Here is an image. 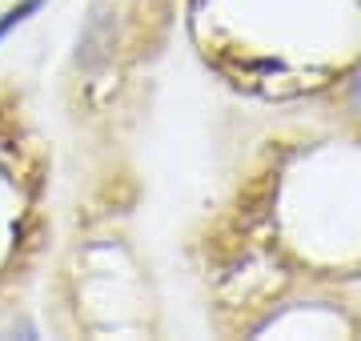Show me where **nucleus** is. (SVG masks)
<instances>
[{
	"label": "nucleus",
	"instance_id": "nucleus-1",
	"mask_svg": "<svg viewBox=\"0 0 361 341\" xmlns=\"http://www.w3.org/2000/svg\"><path fill=\"white\" fill-rule=\"evenodd\" d=\"M113 37H116L113 4H109V0H97V4L89 8V20H85V28H80V37H77V56H73V65L85 68V73H92L104 56L113 53Z\"/></svg>",
	"mask_w": 361,
	"mask_h": 341
},
{
	"label": "nucleus",
	"instance_id": "nucleus-2",
	"mask_svg": "<svg viewBox=\"0 0 361 341\" xmlns=\"http://www.w3.org/2000/svg\"><path fill=\"white\" fill-rule=\"evenodd\" d=\"M44 4H49V0H20V4H13L8 13L0 16V40L8 37L13 28H20V25H25V20H28V16H32V13H40Z\"/></svg>",
	"mask_w": 361,
	"mask_h": 341
},
{
	"label": "nucleus",
	"instance_id": "nucleus-3",
	"mask_svg": "<svg viewBox=\"0 0 361 341\" xmlns=\"http://www.w3.org/2000/svg\"><path fill=\"white\" fill-rule=\"evenodd\" d=\"M349 108L361 117V73L353 77V85H349Z\"/></svg>",
	"mask_w": 361,
	"mask_h": 341
}]
</instances>
